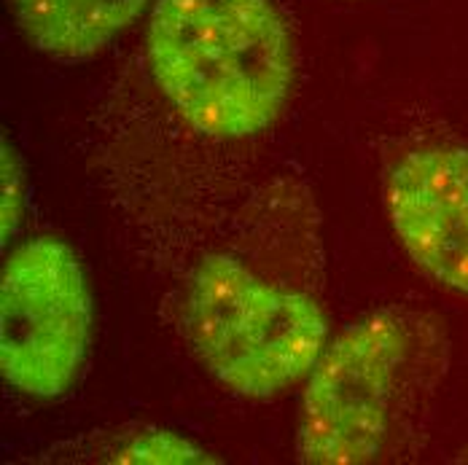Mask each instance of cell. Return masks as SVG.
Returning <instances> with one entry per match:
<instances>
[{"mask_svg": "<svg viewBox=\"0 0 468 465\" xmlns=\"http://www.w3.org/2000/svg\"><path fill=\"white\" fill-rule=\"evenodd\" d=\"M188 331L213 376L239 396L267 398L315 369L328 326L307 293L270 285L229 256H207L191 280Z\"/></svg>", "mask_w": 468, "mask_h": 465, "instance_id": "7a4b0ae2", "label": "cell"}, {"mask_svg": "<svg viewBox=\"0 0 468 465\" xmlns=\"http://www.w3.org/2000/svg\"><path fill=\"white\" fill-rule=\"evenodd\" d=\"M119 463H216V460L176 433L154 430L133 439L122 449Z\"/></svg>", "mask_w": 468, "mask_h": 465, "instance_id": "52a82bcc", "label": "cell"}, {"mask_svg": "<svg viewBox=\"0 0 468 465\" xmlns=\"http://www.w3.org/2000/svg\"><path fill=\"white\" fill-rule=\"evenodd\" d=\"M22 170H19V159L14 153V148L8 145V138H3V239L8 242L14 232H16V224H19V216H22Z\"/></svg>", "mask_w": 468, "mask_h": 465, "instance_id": "ba28073f", "label": "cell"}, {"mask_svg": "<svg viewBox=\"0 0 468 465\" xmlns=\"http://www.w3.org/2000/svg\"><path fill=\"white\" fill-rule=\"evenodd\" d=\"M145 51L156 87L210 138L267 130L293 81L291 38L272 0H159Z\"/></svg>", "mask_w": 468, "mask_h": 465, "instance_id": "6da1fadb", "label": "cell"}, {"mask_svg": "<svg viewBox=\"0 0 468 465\" xmlns=\"http://www.w3.org/2000/svg\"><path fill=\"white\" fill-rule=\"evenodd\" d=\"M145 3L148 0H11V8L33 47L59 59H84L133 25Z\"/></svg>", "mask_w": 468, "mask_h": 465, "instance_id": "8992f818", "label": "cell"}, {"mask_svg": "<svg viewBox=\"0 0 468 465\" xmlns=\"http://www.w3.org/2000/svg\"><path fill=\"white\" fill-rule=\"evenodd\" d=\"M407 353L401 323L369 315L324 350L302 396L299 458L315 465L375 460L388 436L396 372Z\"/></svg>", "mask_w": 468, "mask_h": 465, "instance_id": "277c9868", "label": "cell"}, {"mask_svg": "<svg viewBox=\"0 0 468 465\" xmlns=\"http://www.w3.org/2000/svg\"><path fill=\"white\" fill-rule=\"evenodd\" d=\"M92 331V299L76 253L38 237L19 245L0 282V366L11 387L54 398L84 364Z\"/></svg>", "mask_w": 468, "mask_h": 465, "instance_id": "3957f363", "label": "cell"}, {"mask_svg": "<svg viewBox=\"0 0 468 465\" xmlns=\"http://www.w3.org/2000/svg\"><path fill=\"white\" fill-rule=\"evenodd\" d=\"M385 205L407 256L428 278L468 293V148L407 153L388 175Z\"/></svg>", "mask_w": 468, "mask_h": 465, "instance_id": "5b68a950", "label": "cell"}]
</instances>
